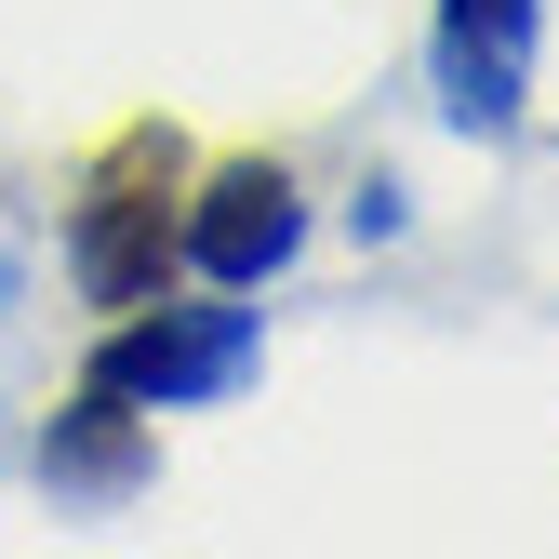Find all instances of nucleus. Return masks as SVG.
Instances as JSON below:
<instances>
[{
	"mask_svg": "<svg viewBox=\"0 0 559 559\" xmlns=\"http://www.w3.org/2000/svg\"><path fill=\"white\" fill-rule=\"evenodd\" d=\"M174 187H187V147L160 120H133L120 147L81 174V227H67V280H81L94 307H147L160 280H174Z\"/></svg>",
	"mask_w": 559,
	"mask_h": 559,
	"instance_id": "f257e3e1",
	"label": "nucleus"
},
{
	"mask_svg": "<svg viewBox=\"0 0 559 559\" xmlns=\"http://www.w3.org/2000/svg\"><path fill=\"white\" fill-rule=\"evenodd\" d=\"M533 53H546V0H440L427 67H440V120L507 147L533 120Z\"/></svg>",
	"mask_w": 559,
	"mask_h": 559,
	"instance_id": "f03ea898",
	"label": "nucleus"
},
{
	"mask_svg": "<svg viewBox=\"0 0 559 559\" xmlns=\"http://www.w3.org/2000/svg\"><path fill=\"white\" fill-rule=\"evenodd\" d=\"M253 373V307H133L107 346H94V386L147 400V413H187V400H227Z\"/></svg>",
	"mask_w": 559,
	"mask_h": 559,
	"instance_id": "7ed1b4c3",
	"label": "nucleus"
},
{
	"mask_svg": "<svg viewBox=\"0 0 559 559\" xmlns=\"http://www.w3.org/2000/svg\"><path fill=\"white\" fill-rule=\"evenodd\" d=\"M294 240H307V200H294V174H280V160H227L214 187L187 200V227H174V253L214 280V294L280 280V266H294Z\"/></svg>",
	"mask_w": 559,
	"mask_h": 559,
	"instance_id": "20e7f679",
	"label": "nucleus"
},
{
	"mask_svg": "<svg viewBox=\"0 0 559 559\" xmlns=\"http://www.w3.org/2000/svg\"><path fill=\"white\" fill-rule=\"evenodd\" d=\"M147 466H160V453H147V400H120V386H81V400L40 427V479H53L67 507L147 493Z\"/></svg>",
	"mask_w": 559,
	"mask_h": 559,
	"instance_id": "39448f33",
	"label": "nucleus"
},
{
	"mask_svg": "<svg viewBox=\"0 0 559 559\" xmlns=\"http://www.w3.org/2000/svg\"><path fill=\"white\" fill-rule=\"evenodd\" d=\"M0 294H14V253H0Z\"/></svg>",
	"mask_w": 559,
	"mask_h": 559,
	"instance_id": "423d86ee",
	"label": "nucleus"
}]
</instances>
